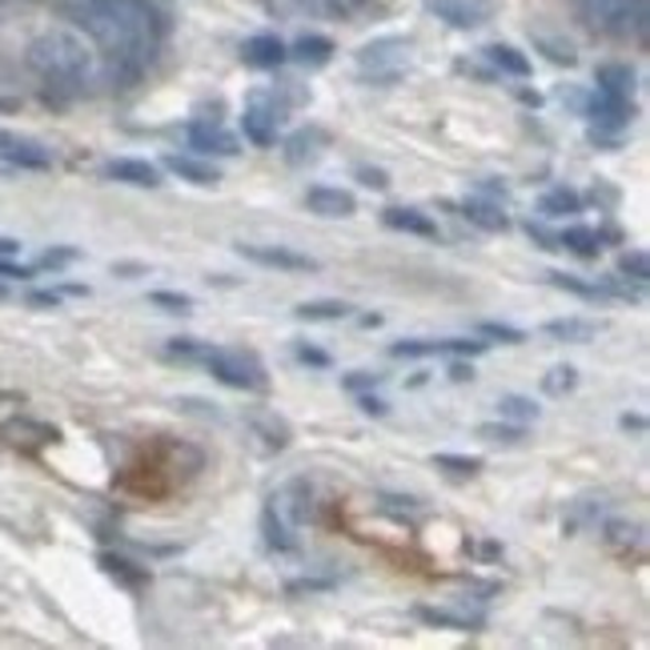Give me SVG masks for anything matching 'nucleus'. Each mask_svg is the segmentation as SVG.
<instances>
[{
	"label": "nucleus",
	"mask_w": 650,
	"mask_h": 650,
	"mask_svg": "<svg viewBox=\"0 0 650 650\" xmlns=\"http://www.w3.org/2000/svg\"><path fill=\"white\" fill-rule=\"evenodd\" d=\"M483 334H486V337H498V342H510V346L526 342L522 329H515V325H502V322H483Z\"/></svg>",
	"instance_id": "nucleus-40"
},
{
	"label": "nucleus",
	"mask_w": 650,
	"mask_h": 650,
	"mask_svg": "<svg viewBox=\"0 0 650 650\" xmlns=\"http://www.w3.org/2000/svg\"><path fill=\"white\" fill-rule=\"evenodd\" d=\"M165 169L169 173H177L181 181H190V185H201V190H210V185L221 181V173L213 165H205V161H197V158H181V153H169Z\"/></svg>",
	"instance_id": "nucleus-22"
},
{
	"label": "nucleus",
	"mask_w": 650,
	"mask_h": 650,
	"mask_svg": "<svg viewBox=\"0 0 650 650\" xmlns=\"http://www.w3.org/2000/svg\"><path fill=\"white\" fill-rule=\"evenodd\" d=\"M598 89L615 97L634 93V69L630 64H598Z\"/></svg>",
	"instance_id": "nucleus-24"
},
{
	"label": "nucleus",
	"mask_w": 650,
	"mask_h": 650,
	"mask_svg": "<svg viewBox=\"0 0 650 650\" xmlns=\"http://www.w3.org/2000/svg\"><path fill=\"white\" fill-rule=\"evenodd\" d=\"M602 538H607V546H610V550H619V555H630V550H642V526L607 522V526H602Z\"/></svg>",
	"instance_id": "nucleus-26"
},
{
	"label": "nucleus",
	"mask_w": 650,
	"mask_h": 650,
	"mask_svg": "<svg viewBox=\"0 0 650 650\" xmlns=\"http://www.w3.org/2000/svg\"><path fill=\"white\" fill-rule=\"evenodd\" d=\"M53 165V153L29 136L4 133L0 129V173H21V169H49Z\"/></svg>",
	"instance_id": "nucleus-7"
},
{
	"label": "nucleus",
	"mask_w": 650,
	"mask_h": 650,
	"mask_svg": "<svg viewBox=\"0 0 650 650\" xmlns=\"http://www.w3.org/2000/svg\"><path fill=\"white\" fill-rule=\"evenodd\" d=\"M587 116L598 133H619V129L630 125L634 105H630V97H615V93L595 89V97H590V105H587Z\"/></svg>",
	"instance_id": "nucleus-8"
},
{
	"label": "nucleus",
	"mask_w": 650,
	"mask_h": 650,
	"mask_svg": "<svg viewBox=\"0 0 650 650\" xmlns=\"http://www.w3.org/2000/svg\"><path fill=\"white\" fill-rule=\"evenodd\" d=\"M486 342H466V337H446V342H394V357H430V354H483Z\"/></svg>",
	"instance_id": "nucleus-14"
},
{
	"label": "nucleus",
	"mask_w": 650,
	"mask_h": 650,
	"mask_svg": "<svg viewBox=\"0 0 650 650\" xmlns=\"http://www.w3.org/2000/svg\"><path fill=\"white\" fill-rule=\"evenodd\" d=\"M109 177L121 181V185H133V190H158L161 185L158 165H149V161H133V158L113 161V165H109Z\"/></svg>",
	"instance_id": "nucleus-17"
},
{
	"label": "nucleus",
	"mask_w": 650,
	"mask_h": 650,
	"mask_svg": "<svg viewBox=\"0 0 650 650\" xmlns=\"http://www.w3.org/2000/svg\"><path fill=\"white\" fill-rule=\"evenodd\" d=\"M29 302L32 305H57V294H32Z\"/></svg>",
	"instance_id": "nucleus-50"
},
{
	"label": "nucleus",
	"mask_w": 650,
	"mask_h": 650,
	"mask_svg": "<svg viewBox=\"0 0 650 650\" xmlns=\"http://www.w3.org/2000/svg\"><path fill=\"white\" fill-rule=\"evenodd\" d=\"M582 210V197H578L575 190H567V185H558V190L542 193V213L546 217H567V213H578Z\"/></svg>",
	"instance_id": "nucleus-28"
},
{
	"label": "nucleus",
	"mask_w": 650,
	"mask_h": 650,
	"mask_svg": "<svg viewBox=\"0 0 650 650\" xmlns=\"http://www.w3.org/2000/svg\"><path fill=\"white\" fill-rule=\"evenodd\" d=\"M325 149H329V133L322 125H305L285 141V161L290 165H309V161L322 158Z\"/></svg>",
	"instance_id": "nucleus-13"
},
{
	"label": "nucleus",
	"mask_w": 650,
	"mask_h": 650,
	"mask_svg": "<svg viewBox=\"0 0 650 650\" xmlns=\"http://www.w3.org/2000/svg\"><path fill=\"white\" fill-rule=\"evenodd\" d=\"M101 567L109 570V575H121L125 582H133V587H141L145 582V570H133V562H125V558H116V555H101Z\"/></svg>",
	"instance_id": "nucleus-38"
},
{
	"label": "nucleus",
	"mask_w": 650,
	"mask_h": 650,
	"mask_svg": "<svg viewBox=\"0 0 650 650\" xmlns=\"http://www.w3.org/2000/svg\"><path fill=\"white\" fill-rule=\"evenodd\" d=\"M450 374H454V382H466V378H474V369H470V366H461V362H458V366L450 369Z\"/></svg>",
	"instance_id": "nucleus-49"
},
{
	"label": "nucleus",
	"mask_w": 650,
	"mask_h": 650,
	"mask_svg": "<svg viewBox=\"0 0 650 650\" xmlns=\"http://www.w3.org/2000/svg\"><path fill=\"white\" fill-rule=\"evenodd\" d=\"M149 302L165 309V314H190L193 309V297L190 294H169V290H158V294H149Z\"/></svg>",
	"instance_id": "nucleus-37"
},
{
	"label": "nucleus",
	"mask_w": 650,
	"mask_h": 650,
	"mask_svg": "<svg viewBox=\"0 0 650 650\" xmlns=\"http://www.w3.org/2000/svg\"><path fill=\"white\" fill-rule=\"evenodd\" d=\"M434 466L454 478H474V474L483 470V458H470V454H434Z\"/></svg>",
	"instance_id": "nucleus-30"
},
{
	"label": "nucleus",
	"mask_w": 650,
	"mask_h": 650,
	"mask_svg": "<svg viewBox=\"0 0 650 650\" xmlns=\"http://www.w3.org/2000/svg\"><path fill=\"white\" fill-rule=\"evenodd\" d=\"M245 262L253 265H265V270H282V273H317L314 257H305V253L294 250H282V245H237Z\"/></svg>",
	"instance_id": "nucleus-9"
},
{
	"label": "nucleus",
	"mask_w": 650,
	"mask_h": 650,
	"mask_svg": "<svg viewBox=\"0 0 650 650\" xmlns=\"http://www.w3.org/2000/svg\"><path fill=\"white\" fill-rule=\"evenodd\" d=\"M538 41V49H542L546 57L555 64H575L578 61V53H575V44L570 41H558V37H535Z\"/></svg>",
	"instance_id": "nucleus-35"
},
{
	"label": "nucleus",
	"mask_w": 650,
	"mask_h": 650,
	"mask_svg": "<svg viewBox=\"0 0 650 650\" xmlns=\"http://www.w3.org/2000/svg\"><path fill=\"white\" fill-rule=\"evenodd\" d=\"M558 245L578 253V257H598V250H602V233L587 230V225H570V230L558 233Z\"/></svg>",
	"instance_id": "nucleus-23"
},
{
	"label": "nucleus",
	"mask_w": 650,
	"mask_h": 650,
	"mask_svg": "<svg viewBox=\"0 0 650 650\" xmlns=\"http://www.w3.org/2000/svg\"><path fill=\"white\" fill-rule=\"evenodd\" d=\"M285 44L273 37V32H257V37H250V41L242 44V61L253 64V69H277V64L285 61Z\"/></svg>",
	"instance_id": "nucleus-15"
},
{
	"label": "nucleus",
	"mask_w": 650,
	"mask_h": 650,
	"mask_svg": "<svg viewBox=\"0 0 650 650\" xmlns=\"http://www.w3.org/2000/svg\"><path fill=\"white\" fill-rule=\"evenodd\" d=\"M382 221H386L389 230L398 233H414V237H438V225H434L430 217L422 210H406V205H389L386 213H382Z\"/></svg>",
	"instance_id": "nucleus-20"
},
{
	"label": "nucleus",
	"mask_w": 650,
	"mask_h": 650,
	"mask_svg": "<svg viewBox=\"0 0 650 650\" xmlns=\"http://www.w3.org/2000/svg\"><path fill=\"white\" fill-rule=\"evenodd\" d=\"M498 414L510 422H538V406L530 398H522V394H506V398L498 402Z\"/></svg>",
	"instance_id": "nucleus-33"
},
{
	"label": "nucleus",
	"mask_w": 650,
	"mask_h": 650,
	"mask_svg": "<svg viewBox=\"0 0 650 650\" xmlns=\"http://www.w3.org/2000/svg\"><path fill=\"white\" fill-rule=\"evenodd\" d=\"M461 217L474 221V225H478V230H486V233H506V230H510V217L502 213V205H498V201L470 197L466 205H461Z\"/></svg>",
	"instance_id": "nucleus-21"
},
{
	"label": "nucleus",
	"mask_w": 650,
	"mask_h": 650,
	"mask_svg": "<svg viewBox=\"0 0 650 650\" xmlns=\"http://www.w3.org/2000/svg\"><path fill=\"white\" fill-rule=\"evenodd\" d=\"M486 61L510 77H530V61H526V53H518L515 44H490V49H486Z\"/></svg>",
	"instance_id": "nucleus-25"
},
{
	"label": "nucleus",
	"mask_w": 650,
	"mask_h": 650,
	"mask_svg": "<svg viewBox=\"0 0 650 650\" xmlns=\"http://www.w3.org/2000/svg\"><path fill=\"white\" fill-rule=\"evenodd\" d=\"M422 622H430V627H446V630H478L483 619H470V615H454V610H430V607H418L414 610Z\"/></svg>",
	"instance_id": "nucleus-27"
},
{
	"label": "nucleus",
	"mask_w": 650,
	"mask_h": 650,
	"mask_svg": "<svg viewBox=\"0 0 650 650\" xmlns=\"http://www.w3.org/2000/svg\"><path fill=\"white\" fill-rule=\"evenodd\" d=\"M619 273L627 277V282H634V285H647V277H650V257H647V250H627L619 257Z\"/></svg>",
	"instance_id": "nucleus-32"
},
{
	"label": "nucleus",
	"mask_w": 650,
	"mask_h": 650,
	"mask_svg": "<svg viewBox=\"0 0 650 650\" xmlns=\"http://www.w3.org/2000/svg\"><path fill=\"white\" fill-rule=\"evenodd\" d=\"M0 297H9V290H4V285H0Z\"/></svg>",
	"instance_id": "nucleus-53"
},
{
	"label": "nucleus",
	"mask_w": 650,
	"mask_h": 650,
	"mask_svg": "<svg viewBox=\"0 0 650 650\" xmlns=\"http://www.w3.org/2000/svg\"><path fill=\"white\" fill-rule=\"evenodd\" d=\"M190 145L197 149V153H217V158H237V153H242V149H237V136L225 125H217V121H193Z\"/></svg>",
	"instance_id": "nucleus-10"
},
{
	"label": "nucleus",
	"mask_w": 650,
	"mask_h": 650,
	"mask_svg": "<svg viewBox=\"0 0 650 650\" xmlns=\"http://www.w3.org/2000/svg\"><path fill=\"white\" fill-rule=\"evenodd\" d=\"M587 29L607 37H642L647 32V0H575Z\"/></svg>",
	"instance_id": "nucleus-3"
},
{
	"label": "nucleus",
	"mask_w": 650,
	"mask_h": 650,
	"mask_svg": "<svg viewBox=\"0 0 650 650\" xmlns=\"http://www.w3.org/2000/svg\"><path fill=\"white\" fill-rule=\"evenodd\" d=\"M242 129L245 136H250L253 145H273L277 141V129H282V105L273 101L270 93H250V101H245V116H242Z\"/></svg>",
	"instance_id": "nucleus-6"
},
{
	"label": "nucleus",
	"mask_w": 650,
	"mask_h": 650,
	"mask_svg": "<svg viewBox=\"0 0 650 650\" xmlns=\"http://www.w3.org/2000/svg\"><path fill=\"white\" fill-rule=\"evenodd\" d=\"M57 4H61V9H81V4H84V0H57Z\"/></svg>",
	"instance_id": "nucleus-52"
},
{
	"label": "nucleus",
	"mask_w": 650,
	"mask_h": 650,
	"mask_svg": "<svg viewBox=\"0 0 650 650\" xmlns=\"http://www.w3.org/2000/svg\"><path fill=\"white\" fill-rule=\"evenodd\" d=\"M169 354H181V357H197V354H205V349L193 342V337H177L173 346H169Z\"/></svg>",
	"instance_id": "nucleus-45"
},
{
	"label": "nucleus",
	"mask_w": 650,
	"mask_h": 650,
	"mask_svg": "<svg viewBox=\"0 0 650 650\" xmlns=\"http://www.w3.org/2000/svg\"><path fill=\"white\" fill-rule=\"evenodd\" d=\"M77 21L113 64L141 69L158 53V12L149 0H84Z\"/></svg>",
	"instance_id": "nucleus-1"
},
{
	"label": "nucleus",
	"mask_w": 650,
	"mask_h": 650,
	"mask_svg": "<svg viewBox=\"0 0 650 650\" xmlns=\"http://www.w3.org/2000/svg\"><path fill=\"white\" fill-rule=\"evenodd\" d=\"M546 282L558 285V290H570V294H578V297H607V290H602V285L578 282L575 273H546Z\"/></svg>",
	"instance_id": "nucleus-34"
},
{
	"label": "nucleus",
	"mask_w": 650,
	"mask_h": 650,
	"mask_svg": "<svg viewBox=\"0 0 650 650\" xmlns=\"http://www.w3.org/2000/svg\"><path fill=\"white\" fill-rule=\"evenodd\" d=\"M302 322H342V317H349V305L346 302H305L294 309Z\"/></svg>",
	"instance_id": "nucleus-29"
},
{
	"label": "nucleus",
	"mask_w": 650,
	"mask_h": 650,
	"mask_svg": "<svg viewBox=\"0 0 650 650\" xmlns=\"http://www.w3.org/2000/svg\"><path fill=\"white\" fill-rule=\"evenodd\" d=\"M622 426H627V430H642V418H630V414H627V418H622Z\"/></svg>",
	"instance_id": "nucleus-51"
},
{
	"label": "nucleus",
	"mask_w": 650,
	"mask_h": 650,
	"mask_svg": "<svg viewBox=\"0 0 650 650\" xmlns=\"http://www.w3.org/2000/svg\"><path fill=\"white\" fill-rule=\"evenodd\" d=\"M478 438L486 441H506V446H515V441H522V426H506V422H486V426H478Z\"/></svg>",
	"instance_id": "nucleus-36"
},
{
	"label": "nucleus",
	"mask_w": 650,
	"mask_h": 650,
	"mask_svg": "<svg viewBox=\"0 0 650 650\" xmlns=\"http://www.w3.org/2000/svg\"><path fill=\"white\" fill-rule=\"evenodd\" d=\"M285 53L294 57L297 64H305V69H322V64H329V57H334V41L322 37V32H302L294 41V49H285Z\"/></svg>",
	"instance_id": "nucleus-18"
},
{
	"label": "nucleus",
	"mask_w": 650,
	"mask_h": 650,
	"mask_svg": "<svg viewBox=\"0 0 650 650\" xmlns=\"http://www.w3.org/2000/svg\"><path fill=\"white\" fill-rule=\"evenodd\" d=\"M0 277H29V270L17 262H9V257H0Z\"/></svg>",
	"instance_id": "nucleus-47"
},
{
	"label": "nucleus",
	"mask_w": 650,
	"mask_h": 650,
	"mask_svg": "<svg viewBox=\"0 0 650 650\" xmlns=\"http://www.w3.org/2000/svg\"><path fill=\"white\" fill-rule=\"evenodd\" d=\"M73 257H77L73 250H53V253H44V257L37 265H41V270H57V265H69Z\"/></svg>",
	"instance_id": "nucleus-43"
},
{
	"label": "nucleus",
	"mask_w": 650,
	"mask_h": 650,
	"mask_svg": "<svg viewBox=\"0 0 650 650\" xmlns=\"http://www.w3.org/2000/svg\"><path fill=\"white\" fill-rule=\"evenodd\" d=\"M29 69L53 89L77 93L89 77H93V53L89 44L69 29H49L29 44Z\"/></svg>",
	"instance_id": "nucleus-2"
},
{
	"label": "nucleus",
	"mask_w": 650,
	"mask_h": 650,
	"mask_svg": "<svg viewBox=\"0 0 650 650\" xmlns=\"http://www.w3.org/2000/svg\"><path fill=\"white\" fill-rule=\"evenodd\" d=\"M262 535L273 550H294L297 538H294V522L285 518V510L277 506V498H270V506L262 510Z\"/></svg>",
	"instance_id": "nucleus-16"
},
{
	"label": "nucleus",
	"mask_w": 650,
	"mask_h": 650,
	"mask_svg": "<svg viewBox=\"0 0 650 650\" xmlns=\"http://www.w3.org/2000/svg\"><path fill=\"white\" fill-rule=\"evenodd\" d=\"M409 61H414V49H409V41H402V37H382V41L366 44V49L357 53V69H362V77H369V81H398L409 69Z\"/></svg>",
	"instance_id": "nucleus-5"
},
{
	"label": "nucleus",
	"mask_w": 650,
	"mask_h": 650,
	"mask_svg": "<svg viewBox=\"0 0 650 650\" xmlns=\"http://www.w3.org/2000/svg\"><path fill=\"white\" fill-rule=\"evenodd\" d=\"M362 409H366V414H374V418H386V402L382 398H374V394H362Z\"/></svg>",
	"instance_id": "nucleus-46"
},
{
	"label": "nucleus",
	"mask_w": 650,
	"mask_h": 650,
	"mask_svg": "<svg viewBox=\"0 0 650 650\" xmlns=\"http://www.w3.org/2000/svg\"><path fill=\"white\" fill-rule=\"evenodd\" d=\"M21 253V242H12V237H0V257H17Z\"/></svg>",
	"instance_id": "nucleus-48"
},
{
	"label": "nucleus",
	"mask_w": 650,
	"mask_h": 650,
	"mask_svg": "<svg viewBox=\"0 0 650 650\" xmlns=\"http://www.w3.org/2000/svg\"><path fill=\"white\" fill-rule=\"evenodd\" d=\"M438 17L454 29H483L494 17V4L490 0H441Z\"/></svg>",
	"instance_id": "nucleus-12"
},
{
	"label": "nucleus",
	"mask_w": 650,
	"mask_h": 650,
	"mask_svg": "<svg viewBox=\"0 0 650 650\" xmlns=\"http://www.w3.org/2000/svg\"><path fill=\"white\" fill-rule=\"evenodd\" d=\"M205 366H210V374L221 382V386H233V389H265L270 386V374H265L262 357L253 354V349H237V346L205 349Z\"/></svg>",
	"instance_id": "nucleus-4"
},
{
	"label": "nucleus",
	"mask_w": 650,
	"mask_h": 650,
	"mask_svg": "<svg viewBox=\"0 0 650 650\" xmlns=\"http://www.w3.org/2000/svg\"><path fill=\"white\" fill-rule=\"evenodd\" d=\"M546 334L558 337V342H575V346H587L602 334V322H590V317H558V322L542 325Z\"/></svg>",
	"instance_id": "nucleus-19"
},
{
	"label": "nucleus",
	"mask_w": 650,
	"mask_h": 650,
	"mask_svg": "<svg viewBox=\"0 0 650 650\" xmlns=\"http://www.w3.org/2000/svg\"><path fill=\"white\" fill-rule=\"evenodd\" d=\"M297 362H305V366H329V354L314 346H297Z\"/></svg>",
	"instance_id": "nucleus-42"
},
{
	"label": "nucleus",
	"mask_w": 650,
	"mask_h": 650,
	"mask_svg": "<svg viewBox=\"0 0 650 650\" xmlns=\"http://www.w3.org/2000/svg\"><path fill=\"white\" fill-rule=\"evenodd\" d=\"M575 386H578V369L575 366H555L542 378V389L550 394V398H567V394H575Z\"/></svg>",
	"instance_id": "nucleus-31"
},
{
	"label": "nucleus",
	"mask_w": 650,
	"mask_h": 650,
	"mask_svg": "<svg viewBox=\"0 0 650 650\" xmlns=\"http://www.w3.org/2000/svg\"><path fill=\"white\" fill-rule=\"evenodd\" d=\"M378 382H382V374H349V378L342 382V386H346V389H357V394H362V389L378 386Z\"/></svg>",
	"instance_id": "nucleus-44"
},
{
	"label": "nucleus",
	"mask_w": 650,
	"mask_h": 650,
	"mask_svg": "<svg viewBox=\"0 0 650 650\" xmlns=\"http://www.w3.org/2000/svg\"><path fill=\"white\" fill-rule=\"evenodd\" d=\"M305 205L317 217H354L357 213V197L349 190H334V185H314L305 193Z\"/></svg>",
	"instance_id": "nucleus-11"
},
{
	"label": "nucleus",
	"mask_w": 650,
	"mask_h": 650,
	"mask_svg": "<svg viewBox=\"0 0 650 650\" xmlns=\"http://www.w3.org/2000/svg\"><path fill=\"white\" fill-rule=\"evenodd\" d=\"M322 12H334V17H357V12H366L374 0H314Z\"/></svg>",
	"instance_id": "nucleus-39"
},
{
	"label": "nucleus",
	"mask_w": 650,
	"mask_h": 650,
	"mask_svg": "<svg viewBox=\"0 0 650 650\" xmlns=\"http://www.w3.org/2000/svg\"><path fill=\"white\" fill-rule=\"evenodd\" d=\"M357 177H362V185H369V190H386V185H389L386 169H369V165H362V169H357Z\"/></svg>",
	"instance_id": "nucleus-41"
}]
</instances>
